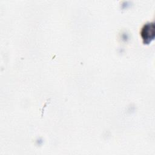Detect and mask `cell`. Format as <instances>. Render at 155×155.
<instances>
[{"instance_id":"cell-1","label":"cell","mask_w":155,"mask_h":155,"mask_svg":"<svg viewBox=\"0 0 155 155\" xmlns=\"http://www.w3.org/2000/svg\"><path fill=\"white\" fill-rule=\"evenodd\" d=\"M141 36L143 42L146 44L151 42L154 36V23L149 22L143 25L140 31Z\"/></svg>"}]
</instances>
